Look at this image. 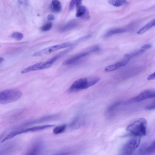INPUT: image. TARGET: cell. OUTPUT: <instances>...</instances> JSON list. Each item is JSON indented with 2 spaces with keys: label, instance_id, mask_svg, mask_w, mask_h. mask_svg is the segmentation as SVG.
Instances as JSON below:
<instances>
[{
  "label": "cell",
  "instance_id": "obj_8",
  "mask_svg": "<svg viewBox=\"0 0 155 155\" xmlns=\"http://www.w3.org/2000/svg\"><path fill=\"white\" fill-rule=\"evenodd\" d=\"M155 97V91L147 90L144 91L136 97L127 101L126 104L137 103Z\"/></svg>",
  "mask_w": 155,
  "mask_h": 155
},
{
  "label": "cell",
  "instance_id": "obj_19",
  "mask_svg": "<svg viewBox=\"0 0 155 155\" xmlns=\"http://www.w3.org/2000/svg\"><path fill=\"white\" fill-rule=\"evenodd\" d=\"M108 2L109 4L116 7L121 6L127 3L126 0H111Z\"/></svg>",
  "mask_w": 155,
  "mask_h": 155
},
{
  "label": "cell",
  "instance_id": "obj_12",
  "mask_svg": "<svg viewBox=\"0 0 155 155\" xmlns=\"http://www.w3.org/2000/svg\"><path fill=\"white\" fill-rule=\"evenodd\" d=\"M76 16L85 20H89L90 18L89 12L86 7L81 5L77 8Z\"/></svg>",
  "mask_w": 155,
  "mask_h": 155
},
{
  "label": "cell",
  "instance_id": "obj_26",
  "mask_svg": "<svg viewBox=\"0 0 155 155\" xmlns=\"http://www.w3.org/2000/svg\"><path fill=\"white\" fill-rule=\"evenodd\" d=\"M47 18L49 20L53 21L55 19V16L53 14H49L48 15Z\"/></svg>",
  "mask_w": 155,
  "mask_h": 155
},
{
  "label": "cell",
  "instance_id": "obj_5",
  "mask_svg": "<svg viewBox=\"0 0 155 155\" xmlns=\"http://www.w3.org/2000/svg\"><path fill=\"white\" fill-rule=\"evenodd\" d=\"M76 44H77L74 41L73 42H68L55 45L39 50L34 53L32 56L34 57H37L44 55H49L57 50L71 47Z\"/></svg>",
  "mask_w": 155,
  "mask_h": 155
},
{
  "label": "cell",
  "instance_id": "obj_1",
  "mask_svg": "<svg viewBox=\"0 0 155 155\" xmlns=\"http://www.w3.org/2000/svg\"><path fill=\"white\" fill-rule=\"evenodd\" d=\"M147 127L146 120L144 118H141L128 125L126 130L134 136L141 137L146 135Z\"/></svg>",
  "mask_w": 155,
  "mask_h": 155
},
{
  "label": "cell",
  "instance_id": "obj_2",
  "mask_svg": "<svg viewBox=\"0 0 155 155\" xmlns=\"http://www.w3.org/2000/svg\"><path fill=\"white\" fill-rule=\"evenodd\" d=\"M22 95V92L16 89H8L0 92V103L5 104L14 102L19 99Z\"/></svg>",
  "mask_w": 155,
  "mask_h": 155
},
{
  "label": "cell",
  "instance_id": "obj_30",
  "mask_svg": "<svg viewBox=\"0 0 155 155\" xmlns=\"http://www.w3.org/2000/svg\"><path fill=\"white\" fill-rule=\"evenodd\" d=\"M151 145L155 148V141L151 144Z\"/></svg>",
  "mask_w": 155,
  "mask_h": 155
},
{
  "label": "cell",
  "instance_id": "obj_16",
  "mask_svg": "<svg viewBox=\"0 0 155 155\" xmlns=\"http://www.w3.org/2000/svg\"><path fill=\"white\" fill-rule=\"evenodd\" d=\"M51 8L53 11L55 12H60L62 8L61 4L58 0H53L51 2Z\"/></svg>",
  "mask_w": 155,
  "mask_h": 155
},
{
  "label": "cell",
  "instance_id": "obj_27",
  "mask_svg": "<svg viewBox=\"0 0 155 155\" xmlns=\"http://www.w3.org/2000/svg\"><path fill=\"white\" fill-rule=\"evenodd\" d=\"M18 3L20 5H27L28 3L27 1H22V0H18Z\"/></svg>",
  "mask_w": 155,
  "mask_h": 155
},
{
  "label": "cell",
  "instance_id": "obj_4",
  "mask_svg": "<svg viewBox=\"0 0 155 155\" xmlns=\"http://www.w3.org/2000/svg\"><path fill=\"white\" fill-rule=\"evenodd\" d=\"M53 125H46L42 126H35L26 128L16 129L7 134L1 140L3 142L7 140L10 139L15 136L23 133L29 132H33L43 130L52 127Z\"/></svg>",
  "mask_w": 155,
  "mask_h": 155
},
{
  "label": "cell",
  "instance_id": "obj_23",
  "mask_svg": "<svg viewBox=\"0 0 155 155\" xmlns=\"http://www.w3.org/2000/svg\"><path fill=\"white\" fill-rule=\"evenodd\" d=\"M75 6H76V0L71 1L69 5L70 10H73Z\"/></svg>",
  "mask_w": 155,
  "mask_h": 155
},
{
  "label": "cell",
  "instance_id": "obj_25",
  "mask_svg": "<svg viewBox=\"0 0 155 155\" xmlns=\"http://www.w3.org/2000/svg\"><path fill=\"white\" fill-rule=\"evenodd\" d=\"M152 47V45L150 44H146L142 46L141 48L145 50L150 48Z\"/></svg>",
  "mask_w": 155,
  "mask_h": 155
},
{
  "label": "cell",
  "instance_id": "obj_17",
  "mask_svg": "<svg viewBox=\"0 0 155 155\" xmlns=\"http://www.w3.org/2000/svg\"><path fill=\"white\" fill-rule=\"evenodd\" d=\"M145 51V50L141 48V49L136 51L132 53L126 54L124 55V57L130 59L131 58L140 55L142 53H143Z\"/></svg>",
  "mask_w": 155,
  "mask_h": 155
},
{
  "label": "cell",
  "instance_id": "obj_6",
  "mask_svg": "<svg viewBox=\"0 0 155 155\" xmlns=\"http://www.w3.org/2000/svg\"><path fill=\"white\" fill-rule=\"evenodd\" d=\"M140 137L135 136L128 140L123 146L121 152L123 155H131L139 147Z\"/></svg>",
  "mask_w": 155,
  "mask_h": 155
},
{
  "label": "cell",
  "instance_id": "obj_11",
  "mask_svg": "<svg viewBox=\"0 0 155 155\" xmlns=\"http://www.w3.org/2000/svg\"><path fill=\"white\" fill-rule=\"evenodd\" d=\"M42 147V143L40 141L35 143L28 149L25 155H38Z\"/></svg>",
  "mask_w": 155,
  "mask_h": 155
},
{
  "label": "cell",
  "instance_id": "obj_21",
  "mask_svg": "<svg viewBox=\"0 0 155 155\" xmlns=\"http://www.w3.org/2000/svg\"><path fill=\"white\" fill-rule=\"evenodd\" d=\"M52 26L51 22H48L44 25L41 28V30L43 31H46L50 30Z\"/></svg>",
  "mask_w": 155,
  "mask_h": 155
},
{
  "label": "cell",
  "instance_id": "obj_24",
  "mask_svg": "<svg viewBox=\"0 0 155 155\" xmlns=\"http://www.w3.org/2000/svg\"><path fill=\"white\" fill-rule=\"evenodd\" d=\"M148 80L155 79V72L149 75L147 78Z\"/></svg>",
  "mask_w": 155,
  "mask_h": 155
},
{
  "label": "cell",
  "instance_id": "obj_22",
  "mask_svg": "<svg viewBox=\"0 0 155 155\" xmlns=\"http://www.w3.org/2000/svg\"><path fill=\"white\" fill-rule=\"evenodd\" d=\"M120 104V102H116L110 106L107 109L108 112H110L114 110Z\"/></svg>",
  "mask_w": 155,
  "mask_h": 155
},
{
  "label": "cell",
  "instance_id": "obj_13",
  "mask_svg": "<svg viewBox=\"0 0 155 155\" xmlns=\"http://www.w3.org/2000/svg\"><path fill=\"white\" fill-rule=\"evenodd\" d=\"M79 25L78 21L75 20H72L62 26L59 31L62 32L69 31L76 28Z\"/></svg>",
  "mask_w": 155,
  "mask_h": 155
},
{
  "label": "cell",
  "instance_id": "obj_20",
  "mask_svg": "<svg viewBox=\"0 0 155 155\" xmlns=\"http://www.w3.org/2000/svg\"><path fill=\"white\" fill-rule=\"evenodd\" d=\"M11 36L17 40L20 41L23 38V35L20 32H15L12 34Z\"/></svg>",
  "mask_w": 155,
  "mask_h": 155
},
{
  "label": "cell",
  "instance_id": "obj_3",
  "mask_svg": "<svg viewBox=\"0 0 155 155\" xmlns=\"http://www.w3.org/2000/svg\"><path fill=\"white\" fill-rule=\"evenodd\" d=\"M99 80V79L97 78L79 79L72 84L69 89V91H74L87 88L97 83Z\"/></svg>",
  "mask_w": 155,
  "mask_h": 155
},
{
  "label": "cell",
  "instance_id": "obj_9",
  "mask_svg": "<svg viewBox=\"0 0 155 155\" xmlns=\"http://www.w3.org/2000/svg\"><path fill=\"white\" fill-rule=\"evenodd\" d=\"M58 116V114L48 115L36 119L30 120L22 123L17 126L14 129H16L23 127L53 120L57 118Z\"/></svg>",
  "mask_w": 155,
  "mask_h": 155
},
{
  "label": "cell",
  "instance_id": "obj_29",
  "mask_svg": "<svg viewBox=\"0 0 155 155\" xmlns=\"http://www.w3.org/2000/svg\"><path fill=\"white\" fill-rule=\"evenodd\" d=\"M4 60V59L2 57H0V62L1 63Z\"/></svg>",
  "mask_w": 155,
  "mask_h": 155
},
{
  "label": "cell",
  "instance_id": "obj_18",
  "mask_svg": "<svg viewBox=\"0 0 155 155\" xmlns=\"http://www.w3.org/2000/svg\"><path fill=\"white\" fill-rule=\"evenodd\" d=\"M67 127L66 124L57 126L53 130V133L55 134H58L63 133Z\"/></svg>",
  "mask_w": 155,
  "mask_h": 155
},
{
  "label": "cell",
  "instance_id": "obj_15",
  "mask_svg": "<svg viewBox=\"0 0 155 155\" xmlns=\"http://www.w3.org/2000/svg\"><path fill=\"white\" fill-rule=\"evenodd\" d=\"M127 30L122 28H115L110 29L107 31L104 35L105 38H107L113 35L126 32Z\"/></svg>",
  "mask_w": 155,
  "mask_h": 155
},
{
  "label": "cell",
  "instance_id": "obj_7",
  "mask_svg": "<svg viewBox=\"0 0 155 155\" xmlns=\"http://www.w3.org/2000/svg\"><path fill=\"white\" fill-rule=\"evenodd\" d=\"M100 49V48L99 46H95L91 47L88 51L82 52L64 60L63 64L65 65H69L73 64L91 53L98 51Z\"/></svg>",
  "mask_w": 155,
  "mask_h": 155
},
{
  "label": "cell",
  "instance_id": "obj_14",
  "mask_svg": "<svg viewBox=\"0 0 155 155\" xmlns=\"http://www.w3.org/2000/svg\"><path fill=\"white\" fill-rule=\"evenodd\" d=\"M43 63L44 62H39L31 65L23 70L21 73L24 74L31 71L43 69Z\"/></svg>",
  "mask_w": 155,
  "mask_h": 155
},
{
  "label": "cell",
  "instance_id": "obj_10",
  "mask_svg": "<svg viewBox=\"0 0 155 155\" xmlns=\"http://www.w3.org/2000/svg\"><path fill=\"white\" fill-rule=\"evenodd\" d=\"M129 60L130 59L124 57V59L106 67L105 69V71L110 72L117 70L126 65Z\"/></svg>",
  "mask_w": 155,
  "mask_h": 155
},
{
  "label": "cell",
  "instance_id": "obj_28",
  "mask_svg": "<svg viewBox=\"0 0 155 155\" xmlns=\"http://www.w3.org/2000/svg\"><path fill=\"white\" fill-rule=\"evenodd\" d=\"M70 153L68 152H62L58 153L55 155H69Z\"/></svg>",
  "mask_w": 155,
  "mask_h": 155
}]
</instances>
